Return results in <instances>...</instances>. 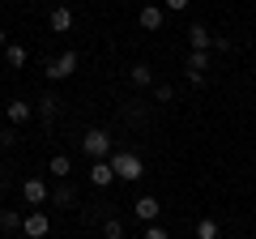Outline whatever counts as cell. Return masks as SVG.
I'll list each match as a JSON object with an SVG mask.
<instances>
[{
  "instance_id": "obj_1",
  "label": "cell",
  "mask_w": 256,
  "mask_h": 239,
  "mask_svg": "<svg viewBox=\"0 0 256 239\" xmlns=\"http://www.w3.org/2000/svg\"><path fill=\"white\" fill-rule=\"evenodd\" d=\"M111 171H116V180H124V184H137L141 175H146V162H141V154H132V150H111Z\"/></svg>"
},
{
  "instance_id": "obj_2",
  "label": "cell",
  "mask_w": 256,
  "mask_h": 239,
  "mask_svg": "<svg viewBox=\"0 0 256 239\" xmlns=\"http://www.w3.org/2000/svg\"><path fill=\"white\" fill-rule=\"evenodd\" d=\"M111 150H116V141H111L107 128H90L82 137V154L90 158V162H98V158H111Z\"/></svg>"
},
{
  "instance_id": "obj_3",
  "label": "cell",
  "mask_w": 256,
  "mask_h": 239,
  "mask_svg": "<svg viewBox=\"0 0 256 239\" xmlns=\"http://www.w3.org/2000/svg\"><path fill=\"white\" fill-rule=\"evenodd\" d=\"M43 73H47V82H68V77L77 73V52H60V56H52Z\"/></svg>"
},
{
  "instance_id": "obj_4",
  "label": "cell",
  "mask_w": 256,
  "mask_h": 239,
  "mask_svg": "<svg viewBox=\"0 0 256 239\" xmlns=\"http://www.w3.org/2000/svg\"><path fill=\"white\" fill-rule=\"evenodd\" d=\"M47 230H52V218H47L43 210H30L26 218H22V235L26 239H47Z\"/></svg>"
},
{
  "instance_id": "obj_5",
  "label": "cell",
  "mask_w": 256,
  "mask_h": 239,
  "mask_svg": "<svg viewBox=\"0 0 256 239\" xmlns=\"http://www.w3.org/2000/svg\"><path fill=\"white\" fill-rule=\"evenodd\" d=\"M47 196H52V188H47V180H38V175H30V180H22V201H26V205H47Z\"/></svg>"
},
{
  "instance_id": "obj_6",
  "label": "cell",
  "mask_w": 256,
  "mask_h": 239,
  "mask_svg": "<svg viewBox=\"0 0 256 239\" xmlns=\"http://www.w3.org/2000/svg\"><path fill=\"white\" fill-rule=\"evenodd\" d=\"M4 120H9L13 128H22V124H30V120H34V102H26V98H13L9 107H4Z\"/></svg>"
},
{
  "instance_id": "obj_7",
  "label": "cell",
  "mask_w": 256,
  "mask_h": 239,
  "mask_svg": "<svg viewBox=\"0 0 256 239\" xmlns=\"http://www.w3.org/2000/svg\"><path fill=\"white\" fill-rule=\"evenodd\" d=\"M132 214L150 226V222H158V214H162V201H158V196H137V201H132Z\"/></svg>"
},
{
  "instance_id": "obj_8",
  "label": "cell",
  "mask_w": 256,
  "mask_h": 239,
  "mask_svg": "<svg viewBox=\"0 0 256 239\" xmlns=\"http://www.w3.org/2000/svg\"><path fill=\"white\" fill-rule=\"evenodd\" d=\"M34 116L43 120V124H52V120L60 116V98H56L52 90H47V94H38V98H34Z\"/></svg>"
},
{
  "instance_id": "obj_9",
  "label": "cell",
  "mask_w": 256,
  "mask_h": 239,
  "mask_svg": "<svg viewBox=\"0 0 256 239\" xmlns=\"http://www.w3.org/2000/svg\"><path fill=\"white\" fill-rule=\"evenodd\" d=\"M47 26H52L56 34H68V30H73V9H68V4H56V9L47 13Z\"/></svg>"
},
{
  "instance_id": "obj_10",
  "label": "cell",
  "mask_w": 256,
  "mask_h": 239,
  "mask_svg": "<svg viewBox=\"0 0 256 239\" xmlns=\"http://www.w3.org/2000/svg\"><path fill=\"white\" fill-rule=\"evenodd\" d=\"M47 201H52V205H60V210H73V205H77V188L68 184V180H60V184L52 188V196H47Z\"/></svg>"
},
{
  "instance_id": "obj_11",
  "label": "cell",
  "mask_w": 256,
  "mask_h": 239,
  "mask_svg": "<svg viewBox=\"0 0 256 239\" xmlns=\"http://www.w3.org/2000/svg\"><path fill=\"white\" fill-rule=\"evenodd\" d=\"M90 184H94V188H111V184H116V171H111V162H107V158L90 162Z\"/></svg>"
},
{
  "instance_id": "obj_12",
  "label": "cell",
  "mask_w": 256,
  "mask_h": 239,
  "mask_svg": "<svg viewBox=\"0 0 256 239\" xmlns=\"http://www.w3.org/2000/svg\"><path fill=\"white\" fill-rule=\"evenodd\" d=\"M188 43H192V52H210L214 47V30L196 22V26H188Z\"/></svg>"
},
{
  "instance_id": "obj_13",
  "label": "cell",
  "mask_w": 256,
  "mask_h": 239,
  "mask_svg": "<svg viewBox=\"0 0 256 239\" xmlns=\"http://www.w3.org/2000/svg\"><path fill=\"white\" fill-rule=\"evenodd\" d=\"M137 22H141V30H162V4H141Z\"/></svg>"
},
{
  "instance_id": "obj_14",
  "label": "cell",
  "mask_w": 256,
  "mask_h": 239,
  "mask_svg": "<svg viewBox=\"0 0 256 239\" xmlns=\"http://www.w3.org/2000/svg\"><path fill=\"white\" fill-rule=\"evenodd\" d=\"M128 82L137 86V90H150V86H154V68L150 64H132L128 68Z\"/></svg>"
},
{
  "instance_id": "obj_15",
  "label": "cell",
  "mask_w": 256,
  "mask_h": 239,
  "mask_svg": "<svg viewBox=\"0 0 256 239\" xmlns=\"http://www.w3.org/2000/svg\"><path fill=\"white\" fill-rule=\"evenodd\" d=\"M47 171H52L56 180H68V175H73V162H68V154H52V162H47Z\"/></svg>"
},
{
  "instance_id": "obj_16",
  "label": "cell",
  "mask_w": 256,
  "mask_h": 239,
  "mask_svg": "<svg viewBox=\"0 0 256 239\" xmlns=\"http://www.w3.org/2000/svg\"><path fill=\"white\" fill-rule=\"evenodd\" d=\"M205 68H210V52H192V56H188V64H184V73L196 77V73H205Z\"/></svg>"
},
{
  "instance_id": "obj_17",
  "label": "cell",
  "mask_w": 256,
  "mask_h": 239,
  "mask_svg": "<svg viewBox=\"0 0 256 239\" xmlns=\"http://www.w3.org/2000/svg\"><path fill=\"white\" fill-rule=\"evenodd\" d=\"M22 64H26V47L9 43V47H4V68H22Z\"/></svg>"
},
{
  "instance_id": "obj_18",
  "label": "cell",
  "mask_w": 256,
  "mask_h": 239,
  "mask_svg": "<svg viewBox=\"0 0 256 239\" xmlns=\"http://www.w3.org/2000/svg\"><path fill=\"white\" fill-rule=\"evenodd\" d=\"M0 230H4V235H18L22 230V214L18 210H0Z\"/></svg>"
},
{
  "instance_id": "obj_19",
  "label": "cell",
  "mask_w": 256,
  "mask_h": 239,
  "mask_svg": "<svg viewBox=\"0 0 256 239\" xmlns=\"http://www.w3.org/2000/svg\"><path fill=\"white\" fill-rule=\"evenodd\" d=\"M196 239H222L218 222H214V218H201V222H196Z\"/></svg>"
},
{
  "instance_id": "obj_20",
  "label": "cell",
  "mask_w": 256,
  "mask_h": 239,
  "mask_svg": "<svg viewBox=\"0 0 256 239\" xmlns=\"http://www.w3.org/2000/svg\"><path fill=\"white\" fill-rule=\"evenodd\" d=\"M102 235L107 239H124V222L120 218H102Z\"/></svg>"
},
{
  "instance_id": "obj_21",
  "label": "cell",
  "mask_w": 256,
  "mask_h": 239,
  "mask_svg": "<svg viewBox=\"0 0 256 239\" xmlns=\"http://www.w3.org/2000/svg\"><path fill=\"white\" fill-rule=\"evenodd\" d=\"M175 98V86H166V82H154V102H171Z\"/></svg>"
},
{
  "instance_id": "obj_22",
  "label": "cell",
  "mask_w": 256,
  "mask_h": 239,
  "mask_svg": "<svg viewBox=\"0 0 256 239\" xmlns=\"http://www.w3.org/2000/svg\"><path fill=\"white\" fill-rule=\"evenodd\" d=\"M13 146H18V128L9 124V128H0V150H13Z\"/></svg>"
},
{
  "instance_id": "obj_23",
  "label": "cell",
  "mask_w": 256,
  "mask_h": 239,
  "mask_svg": "<svg viewBox=\"0 0 256 239\" xmlns=\"http://www.w3.org/2000/svg\"><path fill=\"white\" fill-rule=\"evenodd\" d=\"M141 239H171V235H166V226H162V222H150Z\"/></svg>"
},
{
  "instance_id": "obj_24",
  "label": "cell",
  "mask_w": 256,
  "mask_h": 239,
  "mask_svg": "<svg viewBox=\"0 0 256 239\" xmlns=\"http://www.w3.org/2000/svg\"><path fill=\"white\" fill-rule=\"evenodd\" d=\"M210 52L226 56V52H230V34H214V47H210Z\"/></svg>"
},
{
  "instance_id": "obj_25",
  "label": "cell",
  "mask_w": 256,
  "mask_h": 239,
  "mask_svg": "<svg viewBox=\"0 0 256 239\" xmlns=\"http://www.w3.org/2000/svg\"><path fill=\"white\" fill-rule=\"evenodd\" d=\"M162 9L166 13H184V9H188V0H162Z\"/></svg>"
},
{
  "instance_id": "obj_26",
  "label": "cell",
  "mask_w": 256,
  "mask_h": 239,
  "mask_svg": "<svg viewBox=\"0 0 256 239\" xmlns=\"http://www.w3.org/2000/svg\"><path fill=\"white\" fill-rule=\"evenodd\" d=\"M0 184H4V162H0Z\"/></svg>"
},
{
  "instance_id": "obj_27",
  "label": "cell",
  "mask_w": 256,
  "mask_h": 239,
  "mask_svg": "<svg viewBox=\"0 0 256 239\" xmlns=\"http://www.w3.org/2000/svg\"><path fill=\"white\" fill-rule=\"evenodd\" d=\"M0 68H4V52H0Z\"/></svg>"
},
{
  "instance_id": "obj_28",
  "label": "cell",
  "mask_w": 256,
  "mask_h": 239,
  "mask_svg": "<svg viewBox=\"0 0 256 239\" xmlns=\"http://www.w3.org/2000/svg\"><path fill=\"white\" fill-rule=\"evenodd\" d=\"M252 239H256V235H252Z\"/></svg>"
}]
</instances>
